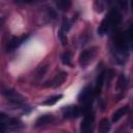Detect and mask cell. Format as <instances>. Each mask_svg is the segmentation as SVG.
I'll return each mask as SVG.
<instances>
[{"instance_id":"6da1fadb","label":"cell","mask_w":133,"mask_h":133,"mask_svg":"<svg viewBox=\"0 0 133 133\" xmlns=\"http://www.w3.org/2000/svg\"><path fill=\"white\" fill-rule=\"evenodd\" d=\"M0 92L10 103H12L15 105H23L24 104V98L14 89H10L7 87H2V88H0Z\"/></svg>"},{"instance_id":"7a4b0ae2","label":"cell","mask_w":133,"mask_h":133,"mask_svg":"<svg viewBox=\"0 0 133 133\" xmlns=\"http://www.w3.org/2000/svg\"><path fill=\"white\" fill-rule=\"evenodd\" d=\"M66 77H68V73L66 72H60L51 81H47L46 84H44V86L45 87H53V88H56V87L60 86L65 81Z\"/></svg>"},{"instance_id":"3957f363","label":"cell","mask_w":133,"mask_h":133,"mask_svg":"<svg viewBox=\"0 0 133 133\" xmlns=\"http://www.w3.org/2000/svg\"><path fill=\"white\" fill-rule=\"evenodd\" d=\"M96 55V50L95 48L92 49H87L84 50L83 52H81L80 56H79V63L81 66H86L95 57Z\"/></svg>"},{"instance_id":"277c9868","label":"cell","mask_w":133,"mask_h":133,"mask_svg":"<svg viewBox=\"0 0 133 133\" xmlns=\"http://www.w3.org/2000/svg\"><path fill=\"white\" fill-rule=\"evenodd\" d=\"M61 111H62V115L64 118L78 117L82 113V110L78 106H66V107H63Z\"/></svg>"},{"instance_id":"5b68a950","label":"cell","mask_w":133,"mask_h":133,"mask_svg":"<svg viewBox=\"0 0 133 133\" xmlns=\"http://www.w3.org/2000/svg\"><path fill=\"white\" fill-rule=\"evenodd\" d=\"M28 35H23V36H15L12 37L8 43H7V46H6V50L7 52H11L14 50H16L18 47H20L26 39H27Z\"/></svg>"},{"instance_id":"8992f818","label":"cell","mask_w":133,"mask_h":133,"mask_svg":"<svg viewBox=\"0 0 133 133\" xmlns=\"http://www.w3.org/2000/svg\"><path fill=\"white\" fill-rule=\"evenodd\" d=\"M91 95H92V88H91V86L87 85V86H85V87L80 91V94L78 95V101H79L80 103L86 104V103L90 100Z\"/></svg>"},{"instance_id":"52a82bcc","label":"cell","mask_w":133,"mask_h":133,"mask_svg":"<svg viewBox=\"0 0 133 133\" xmlns=\"http://www.w3.org/2000/svg\"><path fill=\"white\" fill-rule=\"evenodd\" d=\"M94 118H95L94 113H91L90 111L87 112V113L85 114L84 118H83L82 122H81L80 130H81L82 132H87V131L90 129V127H91V124H92V122H94Z\"/></svg>"},{"instance_id":"ba28073f","label":"cell","mask_w":133,"mask_h":133,"mask_svg":"<svg viewBox=\"0 0 133 133\" xmlns=\"http://www.w3.org/2000/svg\"><path fill=\"white\" fill-rule=\"evenodd\" d=\"M53 121H54V116L52 114H44V115H41L36 119V122H35V127L36 128H41V127L48 126Z\"/></svg>"},{"instance_id":"9c48e42d","label":"cell","mask_w":133,"mask_h":133,"mask_svg":"<svg viewBox=\"0 0 133 133\" xmlns=\"http://www.w3.org/2000/svg\"><path fill=\"white\" fill-rule=\"evenodd\" d=\"M128 111H129V107H128V106H123V107L118 108V109H117L116 111H114L113 114H112V122H113V123H116V122L119 121L121 117H122L123 115H125Z\"/></svg>"},{"instance_id":"30bf717a","label":"cell","mask_w":133,"mask_h":133,"mask_svg":"<svg viewBox=\"0 0 133 133\" xmlns=\"http://www.w3.org/2000/svg\"><path fill=\"white\" fill-rule=\"evenodd\" d=\"M104 79H105V72H102L99 74L97 81H96V87H95V95H99L102 90V86L104 84Z\"/></svg>"},{"instance_id":"8fae6325","label":"cell","mask_w":133,"mask_h":133,"mask_svg":"<svg viewBox=\"0 0 133 133\" xmlns=\"http://www.w3.org/2000/svg\"><path fill=\"white\" fill-rule=\"evenodd\" d=\"M111 27V23H110V20H109V18L107 17V18H105L102 22H101V24H100V27H99V29H98V32H99V34H105L107 31H108V29Z\"/></svg>"},{"instance_id":"7c38bea8","label":"cell","mask_w":133,"mask_h":133,"mask_svg":"<svg viewBox=\"0 0 133 133\" xmlns=\"http://www.w3.org/2000/svg\"><path fill=\"white\" fill-rule=\"evenodd\" d=\"M110 129V122L108 118H102L100 121V124H99V132L101 133H106L108 132Z\"/></svg>"},{"instance_id":"4fadbf2b","label":"cell","mask_w":133,"mask_h":133,"mask_svg":"<svg viewBox=\"0 0 133 133\" xmlns=\"http://www.w3.org/2000/svg\"><path fill=\"white\" fill-rule=\"evenodd\" d=\"M128 85V78L125 75H119L118 79H117V84H116V88L118 90H124Z\"/></svg>"},{"instance_id":"5bb4252c","label":"cell","mask_w":133,"mask_h":133,"mask_svg":"<svg viewBox=\"0 0 133 133\" xmlns=\"http://www.w3.org/2000/svg\"><path fill=\"white\" fill-rule=\"evenodd\" d=\"M56 6L61 10H68L72 4V0H54Z\"/></svg>"},{"instance_id":"9a60e30c","label":"cell","mask_w":133,"mask_h":133,"mask_svg":"<svg viewBox=\"0 0 133 133\" xmlns=\"http://www.w3.org/2000/svg\"><path fill=\"white\" fill-rule=\"evenodd\" d=\"M60 99H62V95H55V96H52V97L48 98L47 100H45L42 104L46 105V106H52V105L56 104Z\"/></svg>"},{"instance_id":"2e32d148","label":"cell","mask_w":133,"mask_h":133,"mask_svg":"<svg viewBox=\"0 0 133 133\" xmlns=\"http://www.w3.org/2000/svg\"><path fill=\"white\" fill-rule=\"evenodd\" d=\"M61 62L65 65H72V55L70 52H64L61 55Z\"/></svg>"},{"instance_id":"e0dca14e","label":"cell","mask_w":133,"mask_h":133,"mask_svg":"<svg viewBox=\"0 0 133 133\" xmlns=\"http://www.w3.org/2000/svg\"><path fill=\"white\" fill-rule=\"evenodd\" d=\"M47 70H48V65H47V64L39 66V68L37 69L36 73H35V78H36V79H41V78H43V77L45 76Z\"/></svg>"},{"instance_id":"ac0fdd59","label":"cell","mask_w":133,"mask_h":133,"mask_svg":"<svg viewBox=\"0 0 133 133\" xmlns=\"http://www.w3.org/2000/svg\"><path fill=\"white\" fill-rule=\"evenodd\" d=\"M94 8L97 12H102L105 8V5H104L102 0H96L95 3H94Z\"/></svg>"},{"instance_id":"d6986e66","label":"cell","mask_w":133,"mask_h":133,"mask_svg":"<svg viewBox=\"0 0 133 133\" xmlns=\"http://www.w3.org/2000/svg\"><path fill=\"white\" fill-rule=\"evenodd\" d=\"M71 27H72V23L70 22V20H68V19H63V21H62V24H61V31H63V32H68L70 29H71Z\"/></svg>"},{"instance_id":"ffe728a7","label":"cell","mask_w":133,"mask_h":133,"mask_svg":"<svg viewBox=\"0 0 133 133\" xmlns=\"http://www.w3.org/2000/svg\"><path fill=\"white\" fill-rule=\"evenodd\" d=\"M58 38H59V41H60V43H61L62 46H65L68 44V37H66L65 32L59 30V32H58Z\"/></svg>"},{"instance_id":"44dd1931","label":"cell","mask_w":133,"mask_h":133,"mask_svg":"<svg viewBox=\"0 0 133 133\" xmlns=\"http://www.w3.org/2000/svg\"><path fill=\"white\" fill-rule=\"evenodd\" d=\"M48 14H49V16H50L52 19H55L56 14H55V11H54V10H52V9H48Z\"/></svg>"},{"instance_id":"7402d4cb","label":"cell","mask_w":133,"mask_h":133,"mask_svg":"<svg viewBox=\"0 0 133 133\" xmlns=\"http://www.w3.org/2000/svg\"><path fill=\"white\" fill-rule=\"evenodd\" d=\"M36 0H22V2L24 3H32V2H35Z\"/></svg>"},{"instance_id":"603a6c76","label":"cell","mask_w":133,"mask_h":133,"mask_svg":"<svg viewBox=\"0 0 133 133\" xmlns=\"http://www.w3.org/2000/svg\"><path fill=\"white\" fill-rule=\"evenodd\" d=\"M3 23H4V18H0V29H1L2 25H3Z\"/></svg>"}]
</instances>
